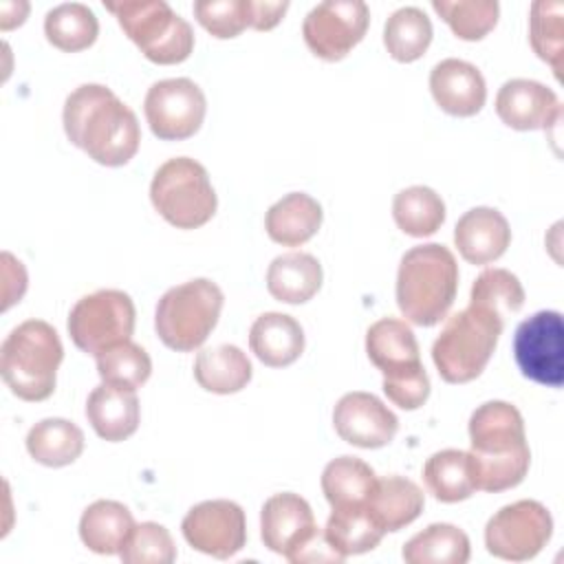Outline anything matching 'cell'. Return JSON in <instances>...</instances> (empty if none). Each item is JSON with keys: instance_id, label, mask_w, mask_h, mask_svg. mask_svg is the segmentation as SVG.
Here are the masks:
<instances>
[{"instance_id": "20", "label": "cell", "mask_w": 564, "mask_h": 564, "mask_svg": "<svg viewBox=\"0 0 564 564\" xmlns=\"http://www.w3.org/2000/svg\"><path fill=\"white\" fill-rule=\"evenodd\" d=\"M509 242V223L494 207H474L465 212L454 227V245L469 264H489L498 260Z\"/></svg>"}, {"instance_id": "5", "label": "cell", "mask_w": 564, "mask_h": 564, "mask_svg": "<svg viewBox=\"0 0 564 564\" xmlns=\"http://www.w3.org/2000/svg\"><path fill=\"white\" fill-rule=\"evenodd\" d=\"M366 352L383 375L386 397L401 410H416L430 397V377L421 364L412 328L394 317L375 322L366 333Z\"/></svg>"}, {"instance_id": "24", "label": "cell", "mask_w": 564, "mask_h": 564, "mask_svg": "<svg viewBox=\"0 0 564 564\" xmlns=\"http://www.w3.org/2000/svg\"><path fill=\"white\" fill-rule=\"evenodd\" d=\"M366 507L386 533H394L421 516L425 496L416 482L403 476H383L377 478Z\"/></svg>"}, {"instance_id": "6", "label": "cell", "mask_w": 564, "mask_h": 564, "mask_svg": "<svg viewBox=\"0 0 564 564\" xmlns=\"http://www.w3.org/2000/svg\"><path fill=\"white\" fill-rule=\"evenodd\" d=\"M505 322L469 304L454 313L432 346V361L447 383L474 381L489 364Z\"/></svg>"}, {"instance_id": "16", "label": "cell", "mask_w": 564, "mask_h": 564, "mask_svg": "<svg viewBox=\"0 0 564 564\" xmlns=\"http://www.w3.org/2000/svg\"><path fill=\"white\" fill-rule=\"evenodd\" d=\"M187 544L216 560L234 557L247 544V520L234 500H205L194 505L183 522Z\"/></svg>"}, {"instance_id": "14", "label": "cell", "mask_w": 564, "mask_h": 564, "mask_svg": "<svg viewBox=\"0 0 564 564\" xmlns=\"http://www.w3.org/2000/svg\"><path fill=\"white\" fill-rule=\"evenodd\" d=\"M368 4L361 0H326L313 7L302 24L308 51L326 62L344 59L366 35Z\"/></svg>"}, {"instance_id": "40", "label": "cell", "mask_w": 564, "mask_h": 564, "mask_svg": "<svg viewBox=\"0 0 564 564\" xmlns=\"http://www.w3.org/2000/svg\"><path fill=\"white\" fill-rule=\"evenodd\" d=\"M119 557L126 564H172L176 560V546L163 524L141 522L134 524Z\"/></svg>"}, {"instance_id": "10", "label": "cell", "mask_w": 564, "mask_h": 564, "mask_svg": "<svg viewBox=\"0 0 564 564\" xmlns=\"http://www.w3.org/2000/svg\"><path fill=\"white\" fill-rule=\"evenodd\" d=\"M260 538L269 551L284 555L293 564L344 560L319 533L311 505L293 491L275 494L262 505Z\"/></svg>"}, {"instance_id": "37", "label": "cell", "mask_w": 564, "mask_h": 564, "mask_svg": "<svg viewBox=\"0 0 564 564\" xmlns=\"http://www.w3.org/2000/svg\"><path fill=\"white\" fill-rule=\"evenodd\" d=\"M564 4L551 0H538L531 4L529 18V40L540 59H544L555 77L562 73L564 55Z\"/></svg>"}, {"instance_id": "38", "label": "cell", "mask_w": 564, "mask_h": 564, "mask_svg": "<svg viewBox=\"0 0 564 564\" xmlns=\"http://www.w3.org/2000/svg\"><path fill=\"white\" fill-rule=\"evenodd\" d=\"M432 9L447 22L458 40H482L498 22L500 7L496 0H434Z\"/></svg>"}, {"instance_id": "23", "label": "cell", "mask_w": 564, "mask_h": 564, "mask_svg": "<svg viewBox=\"0 0 564 564\" xmlns=\"http://www.w3.org/2000/svg\"><path fill=\"white\" fill-rule=\"evenodd\" d=\"M322 218V205L313 196L291 192L269 207L264 227L273 242L282 247H300L317 234Z\"/></svg>"}, {"instance_id": "11", "label": "cell", "mask_w": 564, "mask_h": 564, "mask_svg": "<svg viewBox=\"0 0 564 564\" xmlns=\"http://www.w3.org/2000/svg\"><path fill=\"white\" fill-rule=\"evenodd\" d=\"M137 311L128 293L119 289H99L75 302L68 313V335L73 344L88 352L99 355L134 333Z\"/></svg>"}, {"instance_id": "22", "label": "cell", "mask_w": 564, "mask_h": 564, "mask_svg": "<svg viewBox=\"0 0 564 564\" xmlns=\"http://www.w3.org/2000/svg\"><path fill=\"white\" fill-rule=\"evenodd\" d=\"M251 352L269 368L291 366L304 352V330L286 313H262L249 330Z\"/></svg>"}, {"instance_id": "19", "label": "cell", "mask_w": 564, "mask_h": 564, "mask_svg": "<svg viewBox=\"0 0 564 564\" xmlns=\"http://www.w3.org/2000/svg\"><path fill=\"white\" fill-rule=\"evenodd\" d=\"M430 90L436 106L452 117H474L487 99L482 73L456 57H447L432 68Z\"/></svg>"}, {"instance_id": "33", "label": "cell", "mask_w": 564, "mask_h": 564, "mask_svg": "<svg viewBox=\"0 0 564 564\" xmlns=\"http://www.w3.org/2000/svg\"><path fill=\"white\" fill-rule=\"evenodd\" d=\"M44 33L55 48L64 53H77L95 44L99 35V22L93 9L86 4L64 2L46 13Z\"/></svg>"}, {"instance_id": "30", "label": "cell", "mask_w": 564, "mask_h": 564, "mask_svg": "<svg viewBox=\"0 0 564 564\" xmlns=\"http://www.w3.org/2000/svg\"><path fill=\"white\" fill-rule=\"evenodd\" d=\"M469 551V538L463 529L447 522H434L412 535L401 555L408 564H465Z\"/></svg>"}, {"instance_id": "21", "label": "cell", "mask_w": 564, "mask_h": 564, "mask_svg": "<svg viewBox=\"0 0 564 564\" xmlns=\"http://www.w3.org/2000/svg\"><path fill=\"white\" fill-rule=\"evenodd\" d=\"M86 419L99 438L108 443L126 441L139 427L137 392L110 383L97 386L88 394Z\"/></svg>"}, {"instance_id": "13", "label": "cell", "mask_w": 564, "mask_h": 564, "mask_svg": "<svg viewBox=\"0 0 564 564\" xmlns=\"http://www.w3.org/2000/svg\"><path fill=\"white\" fill-rule=\"evenodd\" d=\"M513 357L520 372L546 388L564 383V322L557 311H538L518 324Z\"/></svg>"}, {"instance_id": "29", "label": "cell", "mask_w": 564, "mask_h": 564, "mask_svg": "<svg viewBox=\"0 0 564 564\" xmlns=\"http://www.w3.org/2000/svg\"><path fill=\"white\" fill-rule=\"evenodd\" d=\"M26 452L46 467L70 465L84 452V432L68 419H42L26 434Z\"/></svg>"}, {"instance_id": "7", "label": "cell", "mask_w": 564, "mask_h": 564, "mask_svg": "<svg viewBox=\"0 0 564 564\" xmlns=\"http://www.w3.org/2000/svg\"><path fill=\"white\" fill-rule=\"evenodd\" d=\"M223 302L220 286L207 278H194L167 289L154 311L159 339L176 352L196 350L218 324Z\"/></svg>"}, {"instance_id": "9", "label": "cell", "mask_w": 564, "mask_h": 564, "mask_svg": "<svg viewBox=\"0 0 564 564\" xmlns=\"http://www.w3.org/2000/svg\"><path fill=\"white\" fill-rule=\"evenodd\" d=\"M150 200L176 229L203 227L218 207L207 170L189 156H174L154 172Z\"/></svg>"}, {"instance_id": "42", "label": "cell", "mask_w": 564, "mask_h": 564, "mask_svg": "<svg viewBox=\"0 0 564 564\" xmlns=\"http://www.w3.org/2000/svg\"><path fill=\"white\" fill-rule=\"evenodd\" d=\"M289 2H267V0H247L249 26L256 31H271L278 26L282 15L286 13Z\"/></svg>"}, {"instance_id": "17", "label": "cell", "mask_w": 564, "mask_h": 564, "mask_svg": "<svg viewBox=\"0 0 564 564\" xmlns=\"http://www.w3.org/2000/svg\"><path fill=\"white\" fill-rule=\"evenodd\" d=\"M333 425L341 441L361 449H377L394 438L399 419L381 399L357 390L337 401L333 410Z\"/></svg>"}, {"instance_id": "27", "label": "cell", "mask_w": 564, "mask_h": 564, "mask_svg": "<svg viewBox=\"0 0 564 564\" xmlns=\"http://www.w3.org/2000/svg\"><path fill=\"white\" fill-rule=\"evenodd\" d=\"M251 372L253 368L249 357L234 344L205 348L194 361L196 383L214 394L240 392L251 381Z\"/></svg>"}, {"instance_id": "36", "label": "cell", "mask_w": 564, "mask_h": 564, "mask_svg": "<svg viewBox=\"0 0 564 564\" xmlns=\"http://www.w3.org/2000/svg\"><path fill=\"white\" fill-rule=\"evenodd\" d=\"M97 361V372L104 383L126 388V390H137L141 388L152 372V359L134 341H121L112 348L101 350L95 355Z\"/></svg>"}, {"instance_id": "15", "label": "cell", "mask_w": 564, "mask_h": 564, "mask_svg": "<svg viewBox=\"0 0 564 564\" xmlns=\"http://www.w3.org/2000/svg\"><path fill=\"white\" fill-rule=\"evenodd\" d=\"M143 112L154 137L161 141H183L200 130L207 99L200 86L187 77L161 79L150 86Z\"/></svg>"}, {"instance_id": "34", "label": "cell", "mask_w": 564, "mask_h": 564, "mask_svg": "<svg viewBox=\"0 0 564 564\" xmlns=\"http://www.w3.org/2000/svg\"><path fill=\"white\" fill-rule=\"evenodd\" d=\"M392 216L403 234L425 238L441 229L445 220V203L432 187L412 185L394 196Z\"/></svg>"}, {"instance_id": "25", "label": "cell", "mask_w": 564, "mask_h": 564, "mask_svg": "<svg viewBox=\"0 0 564 564\" xmlns=\"http://www.w3.org/2000/svg\"><path fill=\"white\" fill-rule=\"evenodd\" d=\"M134 529L130 509L117 500H95L79 518V538L99 555H119Z\"/></svg>"}, {"instance_id": "32", "label": "cell", "mask_w": 564, "mask_h": 564, "mask_svg": "<svg viewBox=\"0 0 564 564\" xmlns=\"http://www.w3.org/2000/svg\"><path fill=\"white\" fill-rule=\"evenodd\" d=\"M423 480L441 502H460L476 491L469 454L463 449H441L423 465Z\"/></svg>"}, {"instance_id": "41", "label": "cell", "mask_w": 564, "mask_h": 564, "mask_svg": "<svg viewBox=\"0 0 564 564\" xmlns=\"http://www.w3.org/2000/svg\"><path fill=\"white\" fill-rule=\"evenodd\" d=\"M194 15L218 40L236 37L249 26L247 0H198L194 2Z\"/></svg>"}, {"instance_id": "2", "label": "cell", "mask_w": 564, "mask_h": 564, "mask_svg": "<svg viewBox=\"0 0 564 564\" xmlns=\"http://www.w3.org/2000/svg\"><path fill=\"white\" fill-rule=\"evenodd\" d=\"M469 465L476 489L505 491L520 485L529 471L531 452L524 421L516 405L487 401L469 416Z\"/></svg>"}, {"instance_id": "31", "label": "cell", "mask_w": 564, "mask_h": 564, "mask_svg": "<svg viewBox=\"0 0 564 564\" xmlns=\"http://www.w3.org/2000/svg\"><path fill=\"white\" fill-rule=\"evenodd\" d=\"M375 482V469L357 456H339L322 471V491L333 509L366 505Z\"/></svg>"}, {"instance_id": "26", "label": "cell", "mask_w": 564, "mask_h": 564, "mask_svg": "<svg viewBox=\"0 0 564 564\" xmlns=\"http://www.w3.org/2000/svg\"><path fill=\"white\" fill-rule=\"evenodd\" d=\"M322 264L315 256L291 251L273 258L267 269L269 293L284 304H304L322 286Z\"/></svg>"}, {"instance_id": "3", "label": "cell", "mask_w": 564, "mask_h": 564, "mask_svg": "<svg viewBox=\"0 0 564 564\" xmlns=\"http://www.w3.org/2000/svg\"><path fill=\"white\" fill-rule=\"evenodd\" d=\"M456 291L458 264L445 245L427 242L403 253L397 273V304L408 322L438 324L452 308Z\"/></svg>"}, {"instance_id": "18", "label": "cell", "mask_w": 564, "mask_h": 564, "mask_svg": "<svg viewBox=\"0 0 564 564\" xmlns=\"http://www.w3.org/2000/svg\"><path fill=\"white\" fill-rule=\"evenodd\" d=\"M496 115L513 130H546L560 121L562 104L535 79H509L496 95Z\"/></svg>"}, {"instance_id": "39", "label": "cell", "mask_w": 564, "mask_h": 564, "mask_svg": "<svg viewBox=\"0 0 564 564\" xmlns=\"http://www.w3.org/2000/svg\"><path fill=\"white\" fill-rule=\"evenodd\" d=\"M469 304L480 306L505 322L509 315L522 308L524 289L511 271L485 269L471 284Z\"/></svg>"}, {"instance_id": "8", "label": "cell", "mask_w": 564, "mask_h": 564, "mask_svg": "<svg viewBox=\"0 0 564 564\" xmlns=\"http://www.w3.org/2000/svg\"><path fill=\"white\" fill-rule=\"evenodd\" d=\"M117 18L123 33L154 64L170 66L185 62L194 51V31L187 20L163 0L104 2Z\"/></svg>"}, {"instance_id": "12", "label": "cell", "mask_w": 564, "mask_h": 564, "mask_svg": "<svg viewBox=\"0 0 564 564\" xmlns=\"http://www.w3.org/2000/svg\"><path fill=\"white\" fill-rule=\"evenodd\" d=\"M553 533V518L538 500H518L496 511L485 527V546L494 557L524 562L535 557Z\"/></svg>"}, {"instance_id": "1", "label": "cell", "mask_w": 564, "mask_h": 564, "mask_svg": "<svg viewBox=\"0 0 564 564\" xmlns=\"http://www.w3.org/2000/svg\"><path fill=\"white\" fill-rule=\"evenodd\" d=\"M64 132L95 163L126 165L139 150L141 128L137 115L101 84H82L64 101Z\"/></svg>"}, {"instance_id": "35", "label": "cell", "mask_w": 564, "mask_h": 564, "mask_svg": "<svg viewBox=\"0 0 564 564\" xmlns=\"http://www.w3.org/2000/svg\"><path fill=\"white\" fill-rule=\"evenodd\" d=\"M432 42V22L419 7L397 9L383 26V44L392 59L414 62L423 57Z\"/></svg>"}, {"instance_id": "28", "label": "cell", "mask_w": 564, "mask_h": 564, "mask_svg": "<svg viewBox=\"0 0 564 564\" xmlns=\"http://www.w3.org/2000/svg\"><path fill=\"white\" fill-rule=\"evenodd\" d=\"M383 533L386 531L377 524L366 505L335 507L324 527V540L339 557L377 549Z\"/></svg>"}, {"instance_id": "4", "label": "cell", "mask_w": 564, "mask_h": 564, "mask_svg": "<svg viewBox=\"0 0 564 564\" xmlns=\"http://www.w3.org/2000/svg\"><path fill=\"white\" fill-rule=\"evenodd\" d=\"M64 348L57 330L44 319L18 324L0 348V372L9 390L22 401H44L55 392Z\"/></svg>"}]
</instances>
